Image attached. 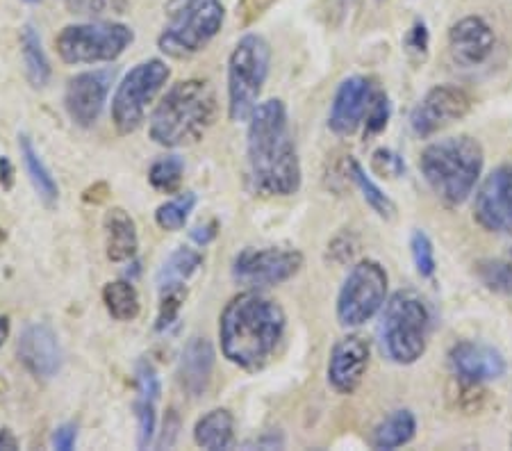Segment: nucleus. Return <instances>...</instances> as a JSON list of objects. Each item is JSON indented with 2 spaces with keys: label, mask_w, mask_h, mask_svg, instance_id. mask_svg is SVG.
Segmentation results:
<instances>
[{
  "label": "nucleus",
  "mask_w": 512,
  "mask_h": 451,
  "mask_svg": "<svg viewBox=\"0 0 512 451\" xmlns=\"http://www.w3.org/2000/svg\"><path fill=\"white\" fill-rule=\"evenodd\" d=\"M249 187L258 196H292L301 190V160L280 98L260 103L246 130Z\"/></svg>",
  "instance_id": "f257e3e1"
},
{
  "label": "nucleus",
  "mask_w": 512,
  "mask_h": 451,
  "mask_svg": "<svg viewBox=\"0 0 512 451\" xmlns=\"http://www.w3.org/2000/svg\"><path fill=\"white\" fill-rule=\"evenodd\" d=\"M287 328L285 310L260 290L235 294L219 315L221 354L242 369H262L274 358Z\"/></svg>",
  "instance_id": "f03ea898"
},
{
  "label": "nucleus",
  "mask_w": 512,
  "mask_h": 451,
  "mask_svg": "<svg viewBox=\"0 0 512 451\" xmlns=\"http://www.w3.org/2000/svg\"><path fill=\"white\" fill-rule=\"evenodd\" d=\"M219 103L210 80L187 78L162 96L148 121V135L164 149L196 144L217 119Z\"/></svg>",
  "instance_id": "7ed1b4c3"
},
{
  "label": "nucleus",
  "mask_w": 512,
  "mask_h": 451,
  "mask_svg": "<svg viewBox=\"0 0 512 451\" xmlns=\"http://www.w3.org/2000/svg\"><path fill=\"white\" fill-rule=\"evenodd\" d=\"M485 151L469 135L444 137L421 151L419 169L433 194L447 205H462L481 183Z\"/></svg>",
  "instance_id": "20e7f679"
},
{
  "label": "nucleus",
  "mask_w": 512,
  "mask_h": 451,
  "mask_svg": "<svg viewBox=\"0 0 512 451\" xmlns=\"http://www.w3.org/2000/svg\"><path fill=\"white\" fill-rule=\"evenodd\" d=\"M431 338V310L415 292H396L385 301L378 322V342L396 365H415Z\"/></svg>",
  "instance_id": "39448f33"
},
{
  "label": "nucleus",
  "mask_w": 512,
  "mask_h": 451,
  "mask_svg": "<svg viewBox=\"0 0 512 451\" xmlns=\"http://www.w3.org/2000/svg\"><path fill=\"white\" fill-rule=\"evenodd\" d=\"M271 46L258 32H249L237 41L228 57V117L249 121L260 105L264 82L269 78Z\"/></svg>",
  "instance_id": "423d86ee"
},
{
  "label": "nucleus",
  "mask_w": 512,
  "mask_h": 451,
  "mask_svg": "<svg viewBox=\"0 0 512 451\" xmlns=\"http://www.w3.org/2000/svg\"><path fill=\"white\" fill-rule=\"evenodd\" d=\"M224 21L226 7L221 0H180L160 32L158 48L173 60H187L219 35Z\"/></svg>",
  "instance_id": "0eeeda50"
},
{
  "label": "nucleus",
  "mask_w": 512,
  "mask_h": 451,
  "mask_svg": "<svg viewBox=\"0 0 512 451\" xmlns=\"http://www.w3.org/2000/svg\"><path fill=\"white\" fill-rule=\"evenodd\" d=\"M135 32L126 23L117 21H89L71 23L55 37L57 55L62 62L82 67V64L114 62L128 51Z\"/></svg>",
  "instance_id": "6e6552de"
},
{
  "label": "nucleus",
  "mask_w": 512,
  "mask_h": 451,
  "mask_svg": "<svg viewBox=\"0 0 512 451\" xmlns=\"http://www.w3.org/2000/svg\"><path fill=\"white\" fill-rule=\"evenodd\" d=\"M171 78L167 62L153 60L139 62L117 85L112 96V123L121 135H130L146 121V112Z\"/></svg>",
  "instance_id": "1a4fd4ad"
},
{
  "label": "nucleus",
  "mask_w": 512,
  "mask_h": 451,
  "mask_svg": "<svg viewBox=\"0 0 512 451\" xmlns=\"http://www.w3.org/2000/svg\"><path fill=\"white\" fill-rule=\"evenodd\" d=\"M390 276L376 260H360L349 269L337 294V319L344 328H360L381 313Z\"/></svg>",
  "instance_id": "9d476101"
},
{
  "label": "nucleus",
  "mask_w": 512,
  "mask_h": 451,
  "mask_svg": "<svg viewBox=\"0 0 512 451\" xmlns=\"http://www.w3.org/2000/svg\"><path fill=\"white\" fill-rule=\"evenodd\" d=\"M303 253L296 249H280V246H264V249H244L233 260L235 283L246 290H262L289 281L301 272Z\"/></svg>",
  "instance_id": "9b49d317"
},
{
  "label": "nucleus",
  "mask_w": 512,
  "mask_h": 451,
  "mask_svg": "<svg viewBox=\"0 0 512 451\" xmlns=\"http://www.w3.org/2000/svg\"><path fill=\"white\" fill-rule=\"evenodd\" d=\"M472 110V96L458 85L444 82L428 89L410 112V128L417 137H433L451 123L465 119Z\"/></svg>",
  "instance_id": "f8f14e48"
},
{
  "label": "nucleus",
  "mask_w": 512,
  "mask_h": 451,
  "mask_svg": "<svg viewBox=\"0 0 512 451\" xmlns=\"http://www.w3.org/2000/svg\"><path fill=\"white\" fill-rule=\"evenodd\" d=\"M474 219L490 233H512V164H501L478 185Z\"/></svg>",
  "instance_id": "ddd939ff"
},
{
  "label": "nucleus",
  "mask_w": 512,
  "mask_h": 451,
  "mask_svg": "<svg viewBox=\"0 0 512 451\" xmlns=\"http://www.w3.org/2000/svg\"><path fill=\"white\" fill-rule=\"evenodd\" d=\"M114 76H117L114 69H94L78 73V76L66 82L64 108L76 126L92 128L98 121L107 103V96H110Z\"/></svg>",
  "instance_id": "4468645a"
},
{
  "label": "nucleus",
  "mask_w": 512,
  "mask_h": 451,
  "mask_svg": "<svg viewBox=\"0 0 512 451\" xmlns=\"http://www.w3.org/2000/svg\"><path fill=\"white\" fill-rule=\"evenodd\" d=\"M447 358L453 376L465 385L499 381L508 372L506 358L487 342L460 340L449 349Z\"/></svg>",
  "instance_id": "2eb2a0df"
},
{
  "label": "nucleus",
  "mask_w": 512,
  "mask_h": 451,
  "mask_svg": "<svg viewBox=\"0 0 512 451\" xmlns=\"http://www.w3.org/2000/svg\"><path fill=\"white\" fill-rule=\"evenodd\" d=\"M371 360V344L362 335H344L330 349L328 385L337 395H353L365 381Z\"/></svg>",
  "instance_id": "dca6fc26"
},
{
  "label": "nucleus",
  "mask_w": 512,
  "mask_h": 451,
  "mask_svg": "<svg viewBox=\"0 0 512 451\" xmlns=\"http://www.w3.org/2000/svg\"><path fill=\"white\" fill-rule=\"evenodd\" d=\"M376 89L365 76H349L340 82L328 112V128L335 135L349 137L365 123Z\"/></svg>",
  "instance_id": "f3484780"
},
{
  "label": "nucleus",
  "mask_w": 512,
  "mask_h": 451,
  "mask_svg": "<svg viewBox=\"0 0 512 451\" xmlns=\"http://www.w3.org/2000/svg\"><path fill=\"white\" fill-rule=\"evenodd\" d=\"M16 354L23 367L39 379H51L62 367V349L51 326L30 324L23 328Z\"/></svg>",
  "instance_id": "a211bd4d"
},
{
  "label": "nucleus",
  "mask_w": 512,
  "mask_h": 451,
  "mask_svg": "<svg viewBox=\"0 0 512 451\" xmlns=\"http://www.w3.org/2000/svg\"><path fill=\"white\" fill-rule=\"evenodd\" d=\"M494 51V30L483 16H465L449 30V53L462 69L483 64Z\"/></svg>",
  "instance_id": "6ab92c4d"
},
{
  "label": "nucleus",
  "mask_w": 512,
  "mask_h": 451,
  "mask_svg": "<svg viewBox=\"0 0 512 451\" xmlns=\"http://www.w3.org/2000/svg\"><path fill=\"white\" fill-rule=\"evenodd\" d=\"M214 349L208 338L194 335L185 344L178 363V381L189 397H201L212 381Z\"/></svg>",
  "instance_id": "aec40b11"
},
{
  "label": "nucleus",
  "mask_w": 512,
  "mask_h": 451,
  "mask_svg": "<svg viewBox=\"0 0 512 451\" xmlns=\"http://www.w3.org/2000/svg\"><path fill=\"white\" fill-rule=\"evenodd\" d=\"M105 228V253L112 262H126L135 258L139 249V235L135 219L123 208L107 210L103 219Z\"/></svg>",
  "instance_id": "412c9836"
},
{
  "label": "nucleus",
  "mask_w": 512,
  "mask_h": 451,
  "mask_svg": "<svg viewBox=\"0 0 512 451\" xmlns=\"http://www.w3.org/2000/svg\"><path fill=\"white\" fill-rule=\"evenodd\" d=\"M194 442L203 449H230L235 445V417L226 408L205 413L194 426Z\"/></svg>",
  "instance_id": "4be33fe9"
},
{
  "label": "nucleus",
  "mask_w": 512,
  "mask_h": 451,
  "mask_svg": "<svg viewBox=\"0 0 512 451\" xmlns=\"http://www.w3.org/2000/svg\"><path fill=\"white\" fill-rule=\"evenodd\" d=\"M19 151H21L23 167H26V174L30 178L32 187H35V192L41 199V203L48 205V208H53L57 199H60V187H57L51 169L46 167L44 158H41L28 135L19 137Z\"/></svg>",
  "instance_id": "5701e85b"
},
{
  "label": "nucleus",
  "mask_w": 512,
  "mask_h": 451,
  "mask_svg": "<svg viewBox=\"0 0 512 451\" xmlns=\"http://www.w3.org/2000/svg\"><path fill=\"white\" fill-rule=\"evenodd\" d=\"M417 436V417L410 408H399L385 417L376 426L371 436V447L374 449H399L410 445Z\"/></svg>",
  "instance_id": "b1692460"
},
{
  "label": "nucleus",
  "mask_w": 512,
  "mask_h": 451,
  "mask_svg": "<svg viewBox=\"0 0 512 451\" xmlns=\"http://www.w3.org/2000/svg\"><path fill=\"white\" fill-rule=\"evenodd\" d=\"M21 55H23V67H26V78L35 89H41L51 80V60L41 44L39 32L35 26H26L21 30Z\"/></svg>",
  "instance_id": "393cba45"
},
{
  "label": "nucleus",
  "mask_w": 512,
  "mask_h": 451,
  "mask_svg": "<svg viewBox=\"0 0 512 451\" xmlns=\"http://www.w3.org/2000/svg\"><path fill=\"white\" fill-rule=\"evenodd\" d=\"M346 174H349L353 185L360 190L362 199L367 201L369 208L374 210L378 217L385 221H392L396 217V203L376 185V180L367 174V169L362 167L358 160L355 158L346 160Z\"/></svg>",
  "instance_id": "a878e982"
},
{
  "label": "nucleus",
  "mask_w": 512,
  "mask_h": 451,
  "mask_svg": "<svg viewBox=\"0 0 512 451\" xmlns=\"http://www.w3.org/2000/svg\"><path fill=\"white\" fill-rule=\"evenodd\" d=\"M103 303L117 322H132L139 317L142 301L132 281H112L103 287Z\"/></svg>",
  "instance_id": "bb28decb"
},
{
  "label": "nucleus",
  "mask_w": 512,
  "mask_h": 451,
  "mask_svg": "<svg viewBox=\"0 0 512 451\" xmlns=\"http://www.w3.org/2000/svg\"><path fill=\"white\" fill-rule=\"evenodd\" d=\"M203 265V256L196 249H189V246H180L171 253V256L164 260V265L158 272V285L169 287V285H185L189 278H192L198 269Z\"/></svg>",
  "instance_id": "cd10ccee"
},
{
  "label": "nucleus",
  "mask_w": 512,
  "mask_h": 451,
  "mask_svg": "<svg viewBox=\"0 0 512 451\" xmlns=\"http://www.w3.org/2000/svg\"><path fill=\"white\" fill-rule=\"evenodd\" d=\"M185 176V162L178 155H164V158L155 160L153 167L148 169V183L153 185V190L162 194H176L183 185Z\"/></svg>",
  "instance_id": "c85d7f7f"
},
{
  "label": "nucleus",
  "mask_w": 512,
  "mask_h": 451,
  "mask_svg": "<svg viewBox=\"0 0 512 451\" xmlns=\"http://www.w3.org/2000/svg\"><path fill=\"white\" fill-rule=\"evenodd\" d=\"M198 203V196L194 192H183L178 194L176 199L162 203L158 210H155V224H158L162 231H180L192 217V212Z\"/></svg>",
  "instance_id": "c756f323"
},
{
  "label": "nucleus",
  "mask_w": 512,
  "mask_h": 451,
  "mask_svg": "<svg viewBox=\"0 0 512 451\" xmlns=\"http://www.w3.org/2000/svg\"><path fill=\"white\" fill-rule=\"evenodd\" d=\"M476 276L490 292L512 297V262L506 260H481L476 265Z\"/></svg>",
  "instance_id": "7c9ffc66"
},
{
  "label": "nucleus",
  "mask_w": 512,
  "mask_h": 451,
  "mask_svg": "<svg viewBox=\"0 0 512 451\" xmlns=\"http://www.w3.org/2000/svg\"><path fill=\"white\" fill-rule=\"evenodd\" d=\"M410 256L415 262V269L421 278H433L437 272L435 260V246L426 231H412L410 233Z\"/></svg>",
  "instance_id": "2f4dec72"
},
{
  "label": "nucleus",
  "mask_w": 512,
  "mask_h": 451,
  "mask_svg": "<svg viewBox=\"0 0 512 451\" xmlns=\"http://www.w3.org/2000/svg\"><path fill=\"white\" fill-rule=\"evenodd\" d=\"M155 406H158V399L148 397H137L135 404V417H137V445L139 449H148L153 445L155 438V426H158V413H155Z\"/></svg>",
  "instance_id": "473e14b6"
},
{
  "label": "nucleus",
  "mask_w": 512,
  "mask_h": 451,
  "mask_svg": "<svg viewBox=\"0 0 512 451\" xmlns=\"http://www.w3.org/2000/svg\"><path fill=\"white\" fill-rule=\"evenodd\" d=\"M160 292H162V301H160V315L155 328H158V331H167L169 326L176 324L180 308H183V301L187 297V290L185 285H169V287H160Z\"/></svg>",
  "instance_id": "72a5a7b5"
},
{
  "label": "nucleus",
  "mask_w": 512,
  "mask_h": 451,
  "mask_svg": "<svg viewBox=\"0 0 512 451\" xmlns=\"http://www.w3.org/2000/svg\"><path fill=\"white\" fill-rule=\"evenodd\" d=\"M390 117H392L390 98H387L385 92H378L376 89V94L371 98V105L367 110L365 123H362V126H365V139L381 135L387 128V123H390Z\"/></svg>",
  "instance_id": "f704fd0d"
},
{
  "label": "nucleus",
  "mask_w": 512,
  "mask_h": 451,
  "mask_svg": "<svg viewBox=\"0 0 512 451\" xmlns=\"http://www.w3.org/2000/svg\"><path fill=\"white\" fill-rule=\"evenodd\" d=\"M371 169L381 178H399L406 174V162L392 149H378L371 155Z\"/></svg>",
  "instance_id": "c9c22d12"
},
{
  "label": "nucleus",
  "mask_w": 512,
  "mask_h": 451,
  "mask_svg": "<svg viewBox=\"0 0 512 451\" xmlns=\"http://www.w3.org/2000/svg\"><path fill=\"white\" fill-rule=\"evenodd\" d=\"M73 10L78 14H107V12H123L126 0H71Z\"/></svg>",
  "instance_id": "e433bc0d"
},
{
  "label": "nucleus",
  "mask_w": 512,
  "mask_h": 451,
  "mask_svg": "<svg viewBox=\"0 0 512 451\" xmlns=\"http://www.w3.org/2000/svg\"><path fill=\"white\" fill-rule=\"evenodd\" d=\"M428 44H431V35H428V28L424 21H415L412 23V28L408 30L406 35V48L412 53L424 60L426 53H428Z\"/></svg>",
  "instance_id": "4c0bfd02"
},
{
  "label": "nucleus",
  "mask_w": 512,
  "mask_h": 451,
  "mask_svg": "<svg viewBox=\"0 0 512 451\" xmlns=\"http://www.w3.org/2000/svg\"><path fill=\"white\" fill-rule=\"evenodd\" d=\"M76 440H78V429L76 424H62L57 426L55 433H53V447L60 449V451H71L76 447Z\"/></svg>",
  "instance_id": "58836bf2"
},
{
  "label": "nucleus",
  "mask_w": 512,
  "mask_h": 451,
  "mask_svg": "<svg viewBox=\"0 0 512 451\" xmlns=\"http://www.w3.org/2000/svg\"><path fill=\"white\" fill-rule=\"evenodd\" d=\"M214 237H217V224H205V226H196L194 231H192V240L196 242V244H201V246H205V244H210Z\"/></svg>",
  "instance_id": "ea45409f"
},
{
  "label": "nucleus",
  "mask_w": 512,
  "mask_h": 451,
  "mask_svg": "<svg viewBox=\"0 0 512 451\" xmlns=\"http://www.w3.org/2000/svg\"><path fill=\"white\" fill-rule=\"evenodd\" d=\"M0 449H19V440H16L14 433L10 429H0Z\"/></svg>",
  "instance_id": "a19ab883"
},
{
  "label": "nucleus",
  "mask_w": 512,
  "mask_h": 451,
  "mask_svg": "<svg viewBox=\"0 0 512 451\" xmlns=\"http://www.w3.org/2000/svg\"><path fill=\"white\" fill-rule=\"evenodd\" d=\"M10 317H0V349H3V344L7 342V338H10Z\"/></svg>",
  "instance_id": "79ce46f5"
},
{
  "label": "nucleus",
  "mask_w": 512,
  "mask_h": 451,
  "mask_svg": "<svg viewBox=\"0 0 512 451\" xmlns=\"http://www.w3.org/2000/svg\"><path fill=\"white\" fill-rule=\"evenodd\" d=\"M5 237H7V235H5V231H3V228H0V244L5 242Z\"/></svg>",
  "instance_id": "37998d69"
},
{
  "label": "nucleus",
  "mask_w": 512,
  "mask_h": 451,
  "mask_svg": "<svg viewBox=\"0 0 512 451\" xmlns=\"http://www.w3.org/2000/svg\"><path fill=\"white\" fill-rule=\"evenodd\" d=\"M26 3H39V0H26Z\"/></svg>",
  "instance_id": "c03bdc74"
},
{
  "label": "nucleus",
  "mask_w": 512,
  "mask_h": 451,
  "mask_svg": "<svg viewBox=\"0 0 512 451\" xmlns=\"http://www.w3.org/2000/svg\"><path fill=\"white\" fill-rule=\"evenodd\" d=\"M510 445H512V438H510Z\"/></svg>",
  "instance_id": "a18cd8bd"
}]
</instances>
